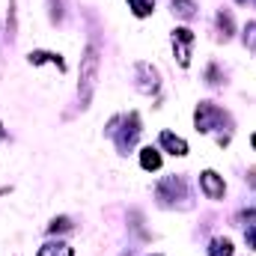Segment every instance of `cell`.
I'll list each match as a JSON object with an SVG mask.
<instances>
[{"label":"cell","mask_w":256,"mask_h":256,"mask_svg":"<svg viewBox=\"0 0 256 256\" xmlns=\"http://www.w3.org/2000/svg\"><path fill=\"white\" fill-rule=\"evenodd\" d=\"M98 72H102V45H98V39H90V45L80 57V80H78L80 108L90 104V98L96 92V84H98Z\"/></svg>","instance_id":"obj_1"},{"label":"cell","mask_w":256,"mask_h":256,"mask_svg":"<svg viewBox=\"0 0 256 256\" xmlns=\"http://www.w3.org/2000/svg\"><path fill=\"white\" fill-rule=\"evenodd\" d=\"M194 126H196V131L208 134V131H214V128H220V126H230V116H226L218 104L200 102V104H196V114H194Z\"/></svg>","instance_id":"obj_2"},{"label":"cell","mask_w":256,"mask_h":256,"mask_svg":"<svg viewBox=\"0 0 256 256\" xmlns=\"http://www.w3.org/2000/svg\"><path fill=\"white\" fill-rule=\"evenodd\" d=\"M155 194H158V200H161L164 206H170V202H176V200H188V188H185V179H182V176H167V179H161Z\"/></svg>","instance_id":"obj_3"},{"label":"cell","mask_w":256,"mask_h":256,"mask_svg":"<svg viewBox=\"0 0 256 256\" xmlns=\"http://www.w3.org/2000/svg\"><path fill=\"white\" fill-rule=\"evenodd\" d=\"M120 122H122V131H114V137H116L120 152H128L140 134V120H137V114H128V116H120Z\"/></svg>","instance_id":"obj_4"},{"label":"cell","mask_w":256,"mask_h":256,"mask_svg":"<svg viewBox=\"0 0 256 256\" xmlns=\"http://www.w3.org/2000/svg\"><path fill=\"white\" fill-rule=\"evenodd\" d=\"M191 45H194V33L188 27H176L173 30V51H176L182 68H188V63H191Z\"/></svg>","instance_id":"obj_5"},{"label":"cell","mask_w":256,"mask_h":256,"mask_svg":"<svg viewBox=\"0 0 256 256\" xmlns=\"http://www.w3.org/2000/svg\"><path fill=\"white\" fill-rule=\"evenodd\" d=\"M200 188L208 200H224L226 194V185H224V176H218L214 170H202L200 173Z\"/></svg>","instance_id":"obj_6"},{"label":"cell","mask_w":256,"mask_h":256,"mask_svg":"<svg viewBox=\"0 0 256 256\" xmlns=\"http://www.w3.org/2000/svg\"><path fill=\"white\" fill-rule=\"evenodd\" d=\"M134 72L140 74V84H137V90H140V92H146V96H149V92H155V90H158V72H155L149 63H137V66H134Z\"/></svg>","instance_id":"obj_7"},{"label":"cell","mask_w":256,"mask_h":256,"mask_svg":"<svg viewBox=\"0 0 256 256\" xmlns=\"http://www.w3.org/2000/svg\"><path fill=\"white\" fill-rule=\"evenodd\" d=\"M158 140H161V146H164L170 155H179V158H182V155H188V143H185L182 137H176L173 131H161V137H158Z\"/></svg>","instance_id":"obj_8"},{"label":"cell","mask_w":256,"mask_h":256,"mask_svg":"<svg viewBox=\"0 0 256 256\" xmlns=\"http://www.w3.org/2000/svg\"><path fill=\"white\" fill-rule=\"evenodd\" d=\"M33 66H42V63H54L60 72H66V63L60 60V54H51V51H30V57H27Z\"/></svg>","instance_id":"obj_9"},{"label":"cell","mask_w":256,"mask_h":256,"mask_svg":"<svg viewBox=\"0 0 256 256\" xmlns=\"http://www.w3.org/2000/svg\"><path fill=\"white\" fill-rule=\"evenodd\" d=\"M140 167H143V170H158V167H161V152L152 149V146L140 149Z\"/></svg>","instance_id":"obj_10"},{"label":"cell","mask_w":256,"mask_h":256,"mask_svg":"<svg viewBox=\"0 0 256 256\" xmlns=\"http://www.w3.org/2000/svg\"><path fill=\"white\" fill-rule=\"evenodd\" d=\"M170 6H173V15H179V18H194L196 15V3L194 0H170Z\"/></svg>","instance_id":"obj_11"},{"label":"cell","mask_w":256,"mask_h":256,"mask_svg":"<svg viewBox=\"0 0 256 256\" xmlns=\"http://www.w3.org/2000/svg\"><path fill=\"white\" fill-rule=\"evenodd\" d=\"M39 256H74V248H68V244H63V242H51V244H42L39 248Z\"/></svg>","instance_id":"obj_12"},{"label":"cell","mask_w":256,"mask_h":256,"mask_svg":"<svg viewBox=\"0 0 256 256\" xmlns=\"http://www.w3.org/2000/svg\"><path fill=\"white\" fill-rule=\"evenodd\" d=\"M208 256H232V242L230 238H212Z\"/></svg>","instance_id":"obj_13"},{"label":"cell","mask_w":256,"mask_h":256,"mask_svg":"<svg viewBox=\"0 0 256 256\" xmlns=\"http://www.w3.org/2000/svg\"><path fill=\"white\" fill-rule=\"evenodd\" d=\"M128 6H131V12L137 18H146V15L155 12V0H128Z\"/></svg>","instance_id":"obj_14"},{"label":"cell","mask_w":256,"mask_h":256,"mask_svg":"<svg viewBox=\"0 0 256 256\" xmlns=\"http://www.w3.org/2000/svg\"><path fill=\"white\" fill-rule=\"evenodd\" d=\"M218 30H220L224 39L232 36V15H230V12H218Z\"/></svg>","instance_id":"obj_15"},{"label":"cell","mask_w":256,"mask_h":256,"mask_svg":"<svg viewBox=\"0 0 256 256\" xmlns=\"http://www.w3.org/2000/svg\"><path fill=\"white\" fill-rule=\"evenodd\" d=\"M66 230H72V220L68 218H54L51 226H48V232H66Z\"/></svg>","instance_id":"obj_16"},{"label":"cell","mask_w":256,"mask_h":256,"mask_svg":"<svg viewBox=\"0 0 256 256\" xmlns=\"http://www.w3.org/2000/svg\"><path fill=\"white\" fill-rule=\"evenodd\" d=\"M244 45L248 48H256V21H250L248 30H244Z\"/></svg>","instance_id":"obj_17"},{"label":"cell","mask_w":256,"mask_h":256,"mask_svg":"<svg viewBox=\"0 0 256 256\" xmlns=\"http://www.w3.org/2000/svg\"><path fill=\"white\" fill-rule=\"evenodd\" d=\"M244 238H248V248H254L256 250V224H250V226L244 230Z\"/></svg>","instance_id":"obj_18"},{"label":"cell","mask_w":256,"mask_h":256,"mask_svg":"<svg viewBox=\"0 0 256 256\" xmlns=\"http://www.w3.org/2000/svg\"><path fill=\"white\" fill-rule=\"evenodd\" d=\"M9 36H15V0H9Z\"/></svg>","instance_id":"obj_19"},{"label":"cell","mask_w":256,"mask_h":256,"mask_svg":"<svg viewBox=\"0 0 256 256\" xmlns=\"http://www.w3.org/2000/svg\"><path fill=\"white\" fill-rule=\"evenodd\" d=\"M250 146H254V149H256V134H254V137H250Z\"/></svg>","instance_id":"obj_20"},{"label":"cell","mask_w":256,"mask_h":256,"mask_svg":"<svg viewBox=\"0 0 256 256\" xmlns=\"http://www.w3.org/2000/svg\"><path fill=\"white\" fill-rule=\"evenodd\" d=\"M3 137H6V134H3V128H0V140H3Z\"/></svg>","instance_id":"obj_21"},{"label":"cell","mask_w":256,"mask_h":256,"mask_svg":"<svg viewBox=\"0 0 256 256\" xmlns=\"http://www.w3.org/2000/svg\"><path fill=\"white\" fill-rule=\"evenodd\" d=\"M236 3H248V0H236Z\"/></svg>","instance_id":"obj_22"},{"label":"cell","mask_w":256,"mask_h":256,"mask_svg":"<svg viewBox=\"0 0 256 256\" xmlns=\"http://www.w3.org/2000/svg\"><path fill=\"white\" fill-rule=\"evenodd\" d=\"M152 256H158V254H152Z\"/></svg>","instance_id":"obj_23"}]
</instances>
